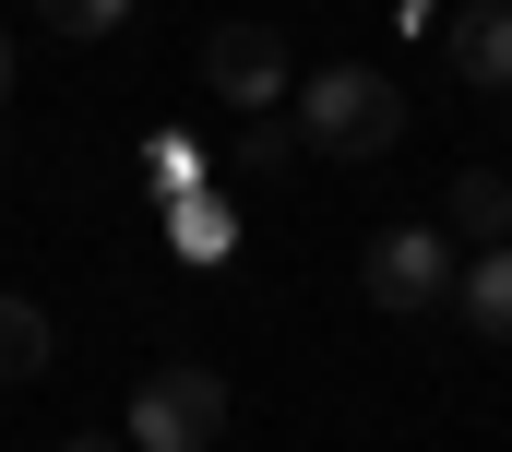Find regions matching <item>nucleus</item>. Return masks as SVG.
<instances>
[{
	"label": "nucleus",
	"instance_id": "obj_11",
	"mask_svg": "<svg viewBox=\"0 0 512 452\" xmlns=\"http://www.w3.org/2000/svg\"><path fill=\"white\" fill-rule=\"evenodd\" d=\"M298 155H310V143H298V119H251V131H239V155H227V167H251V179H286V167H298Z\"/></svg>",
	"mask_w": 512,
	"mask_h": 452
},
{
	"label": "nucleus",
	"instance_id": "obj_14",
	"mask_svg": "<svg viewBox=\"0 0 512 452\" xmlns=\"http://www.w3.org/2000/svg\"><path fill=\"white\" fill-rule=\"evenodd\" d=\"M0 96H12V36H0Z\"/></svg>",
	"mask_w": 512,
	"mask_h": 452
},
{
	"label": "nucleus",
	"instance_id": "obj_1",
	"mask_svg": "<svg viewBox=\"0 0 512 452\" xmlns=\"http://www.w3.org/2000/svg\"><path fill=\"white\" fill-rule=\"evenodd\" d=\"M298 143L334 155V167L393 155V143H405V84L370 72V60H322V72H298Z\"/></svg>",
	"mask_w": 512,
	"mask_h": 452
},
{
	"label": "nucleus",
	"instance_id": "obj_6",
	"mask_svg": "<svg viewBox=\"0 0 512 452\" xmlns=\"http://www.w3.org/2000/svg\"><path fill=\"white\" fill-rule=\"evenodd\" d=\"M453 322L477 345H512V238L501 250H465V274H453Z\"/></svg>",
	"mask_w": 512,
	"mask_h": 452
},
{
	"label": "nucleus",
	"instance_id": "obj_3",
	"mask_svg": "<svg viewBox=\"0 0 512 452\" xmlns=\"http://www.w3.org/2000/svg\"><path fill=\"white\" fill-rule=\"evenodd\" d=\"M453 274H465V250H453L441 226H382V238L358 250V286H370V310H393V322L441 310V298H453Z\"/></svg>",
	"mask_w": 512,
	"mask_h": 452
},
{
	"label": "nucleus",
	"instance_id": "obj_2",
	"mask_svg": "<svg viewBox=\"0 0 512 452\" xmlns=\"http://www.w3.org/2000/svg\"><path fill=\"white\" fill-rule=\"evenodd\" d=\"M215 441H227V369L167 357L131 381V452H215Z\"/></svg>",
	"mask_w": 512,
	"mask_h": 452
},
{
	"label": "nucleus",
	"instance_id": "obj_12",
	"mask_svg": "<svg viewBox=\"0 0 512 452\" xmlns=\"http://www.w3.org/2000/svg\"><path fill=\"white\" fill-rule=\"evenodd\" d=\"M143 167H155V191H167V203H191V191H203V155H191V143H179V131H167V143H155V155H143Z\"/></svg>",
	"mask_w": 512,
	"mask_h": 452
},
{
	"label": "nucleus",
	"instance_id": "obj_9",
	"mask_svg": "<svg viewBox=\"0 0 512 452\" xmlns=\"http://www.w3.org/2000/svg\"><path fill=\"white\" fill-rule=\"evenodd\" d=\"M48 357H60V345H48V310H36V298H12V286H0V381H36V369H48Z\"/></svg>",
	"mask_w": 512,
	"mask_h": 452
},
{
	"label": "nucleus",
	"instance_id": "obj_5",
	"mask_svg": "<svg viewBox=\"0 0 512 452\" xmlns=\"http://www.w3.org/2000/svg\"><path fill=\"white\" fill-rule=\"evenodd\" d=\"M441 48H453V72H465L477 96H512V0H465V12L441 24Z\"/></svg>",
	"mask_w": 512,
	"mask_h": 452
},
{
	"label": "nucleus",
	"instance_id": "obj_10",
	"mask_svg": "<svg viewBox=\"0 0 512 452\" xmlns=\"http://www.w3.org/2000/svg\"><path fill=\"white\" fill-rule=\"evenodd\" d=\"M36 24L72 36V48H96V36H120V24H131V0H36Z\"/></svg>",
	"mask_w": 512,
	"mask_h": 452
},
{
	"label": "nucleus",
	"instance_id": "obj_7",
	"mask_svg": "<svg viewBox=\"0 0 512 452\" xmlns=\"http://www.w3.org/2000/svg\"><path fill=\"white\" fill-rule=\"evenodd\" d=\"M441 238L501 250V238H512V167H465V179H453V226H441Z\"/></svg>",
	"mask_w": 512,
	"mask_h": 452
},
{
	"label": "nucleus",
	"instance_id": "obj_4",
	"mask_svg": "<svg viewBox=\"0 0 512 452\" xmlns=\"http://www.w3.org/2000/svg\"><path fill=\"white\" fill-rule=\"evenodd\" d=\"M203 84H215L239 119H274V96L298 84V60H286L274 24H215V36H203Z\"/></svg>",
	"mask_w": 512,
	"mask_h": 452
},
{
	"label": "nucleus",
	"instance_id": "obj_13",
	"mask_svg": "<svg viewBox=\"0 0 512 452\" xmlns=\"http://www.w3.org/2000/svg\"><path fill=\"white\" fill-rule=\"evenodd\" d=\"M60 452H131V441H108V429H84V441H60Z\"/></svg>",
	"mask_w": 512,
	"mask_h": 452
},
{
	"label": "nucleus",
	"instance_id": "obj_8",
	"mask_svg": "<svg viewBox=\"0 0 512 452\" xmlns=\"http://www.w3.org/2000/svg\"><path fill=\"white\" fill-rule=\"evenodd\" d=\"M167 250H179V262H239V215L191 191V203H167Z\"/></svg>",
	"mask_w": 512,
	"mask_h": 452
}]
</instances>
